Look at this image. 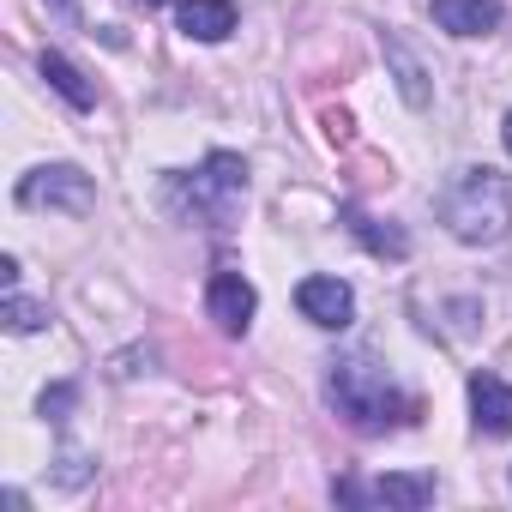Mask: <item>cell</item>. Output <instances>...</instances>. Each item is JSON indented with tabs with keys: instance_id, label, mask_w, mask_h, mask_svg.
<instances>
[{
	"instance_id": "obj_1",
	"label": "cell",
	"mask_w": 512,
	"mask_h": 512,
	"mask_svg": "<svg viewBox=\"0 0 512 512\" xmlns=\"http://www.w3.org/2000/svg\"><path fill=\"white\" fill-rule=\"evenodd\" d=\"M440 217L458 241L482 247V241H500L512 229V193L494 169H458L440 187Z\"/></svg>"
},
{
	"instance_id": "obj_2",
	"label": "cell",
	"mask_w": 512,
	"mask_h": 512,
	"mask_svg": "<svg viewBox=\"0 0 512 512\" xmlns=\"http://www.w3.org/2000/svg\"><path fill=\"white\" fill-rule=\"evenodd\" d=\"M332 398H338V410H344L356 428H386V422L404 410V398L392 392V380H386L374 362H338Z\"/></svg>"
},
{
	"instance_id": "obj_3",
	"label": "cell",
	"mask_w": 512,
	"mask_h": 512,
	"mask_svg": "<svg viewBox=\"0 0 512 512\" xmlns=\"http://www.w3.org/2000/svg\"><path fill=\"white\" fill-rule=\"evenodd\" d=\"M241 193H247V163L229 157V151L205 157V169L187 181V205H193V217H205V223H229L235 205H241Z\"/></svg>"
},
{
	"instance_id": "obj_4",
	"label": "cell",
	"mask_w": 512,
	"mask_h": 512,
	"mask_svg": "<svg viewBox=\"0 0 512 512\" xmlns=\"http://www.w3.org/2000/svg\"><path fill=\"white\" fill-rule=\"evenodd\" d=\"M91 175H79V169H37V175H25L19 181V205H61V211H91Z\"/></svg>"
},
{
	"instance_id": "obj_5",
	"label": "cell",
	"mask_w": 512,
	"mask_h": 512,
	"mask_svg": "<svg viewBox=\"0 0 512 512\" xmlns=\"http://www.w3.org/2000/svg\"><path fill=\"white\" fill-rule=\"evenodd\" d=\"M296 308H302V320H314L326 332H344L350 314H356V296H350L344 278H302L296 284Z\"/></svg>"
},
{
	"instance_id": "obj_6",
	"label": "cell",
	"mask_w": 512,
	"mask_h": 512,
	"mask_svg": "<svg viewBox=\"0 0 512 512\" xmlns=\"http://www.w3.org/2000/svg\"><path fill=\"white\" fill-rule=\"evenodd\" d=\"M205 314H211L223 332H247V320H253V284H247L241 272H217V278L205 284Z\"/></svg>"
},
{
	"instance_id": "obj_7",
	"label": "cell",
	"mask_w": 512,
	"mask_h": 512,
	"mask_svg": "<svg viewBox=\"0 0 512 512\" xmlns=\"http://www.w3.org/2000/svg\"><path fill=\"white\" fill-rule=\"evenodd\" d=\"M470 410L482 434H512V386L494 374H470Z\"/></svg>"
},
{
	"instance_id": "obj_8",
	"label": "cell",
	"mask_w": 512,
	"mask_h": 512,
	"mask_svg": "<svg viewBox=\"0 0 512 512\" xmlns=\"http://www.w3.org/2000/svg\"><path fill=\"white\" fill-rule=\"evenodd\" d=\"M434 25L452 37H488L500 25V0H434Z\"/></svg>"
},
{
	"instance_id": "obj_9",
	"label": "cell",
	"mask_w": 512,
	"mask_h": 512,
	"mask_svg": "<svg viewBox=\"0 0 512 512\" xmlns=\"http://www.w3.org/2000/svg\"><path fill=\"white\" fill-rule=\"evenodd\" d=\"M181 31L193 43H223L235 31V7L229 0H181Z\"/></svg>"
},
{
	"instance_id": "obj_10",
	"label": "cell",
	"mask_w": 512,
	"mask_h": 512,
	"mask_svg": "<svg viewBox=\"0 0 512 512\" xmlns=\"http://www.w3.org/2000/svg\"><path fill=\"white\" fill-rule=\"evenodd\" d=\"M43 79H49V85H55V91H61V97L73 103V109H97V91L85 85V73H79V67L67 61V55L43 49Z\"/></svg>"
},
{
	"instance_id": "obj_11",
	"label": "cell",
	"mask_w": 512,
	"mask_h": 512,
	"mask_svg": "<svg viewBox=\"0 0 512 512\" xmlns=\"http://www.w3.org/2000/svg\"><path fill=\"white\" fill-rule=\"evenodd\" d=\"M386 506H404V512H416V506H428L434 500V476H380V488H374Z\"/></svg>"
},
{
	"instance_id": "obj_12",
	"label": "cell",
	"mask_w": 512,
	"mask_h": 512,
	"mask_svg": "<svg viewBox=\"0 0 512 512\" xmlns=\"http://www.w3.org/2000/svg\"><path fill=\"white\" fill-rule=\"evenodd\" d=\"M350 229H356V235H362V241H368L374 253H392V260H404V253H410V241H404V235H398L392 223L380 229L374 217H362V211H350Z\"/></svg>"
},
{
	"instance_id": "obj_13",
	"label": "cell",
	"mask_w": 512,
	"mask_h": 512,
	"mask_svg": "<svg viewBox=\"0 0 512 512\" xmlns=\"http://www.w3.org/2000/svg\"><path fill=\"white\" fill-rule=\"evenodd\" d=\"M386 55H392V67H398V91H404L410 103H422V97H428V91H422V67H416V61L404 55V43H392V37H386Z\"/></svg>"
},
{
	"instance_id": "obj_14",
	"label": "cell",
	"mask_w": 512,
	"mask_h": 512,
	"mask_svg": "<svg viewBox=\"0 0 512 512\" xmlns=\"http://www.w3.org/2000/svg\"><path fill=\"white\" fill-rule=\"evenodd\" d=\"M7 326H13V332H37V326H49V308H37V302L13 296V302H7Z\"/></svg>"
},
{
	"instance_id": "obj_15",
	"label": "cell",
	"mask_w": 512,
	"mask_h": 512,
	"mask_svg": "<svg viewBox=\"0 0 512 512\" xmlns=\"http://www.w3.org/2000/svg\"><path fill=\"white\" fill-rule=\"evenodd\" d=\"M506 151H512V115H506Z\"/></svg>"
},
{
	"instance_id": "obj_16",
	"label": "cell",
	"mask_w": 512,
	"mask_h": 512,
	"mask_svg": "<svg viewBox=\"0 0 512 512\" xmlns=\"http://www.w3.org/2000/svg\"><path fill=\"white\" fill-rule=\"evenodd\" d=\"M145 7H169V0H145Z\"/></svg>"
}]
</instances>
